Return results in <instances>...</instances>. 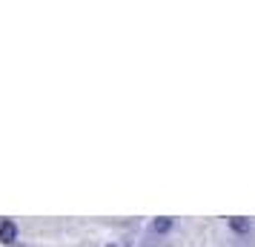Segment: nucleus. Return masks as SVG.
I'll return each mask as SVG.
<instances>
[{"instance_id":"nucleus-1","label":"nucleus","mask_w":255,"mask_h":247,"mask_svg":"<svg viewBox=\"0 0 255 247\" xmlns=\"http://www.w3.org/2000/svg\"><path fill=\"white\" fill-rule=\"evenodd\" d=\"M14 239H17V227H14V222H3L0 224V242L12 245Z\"/></svg>"},{"instance_id":"nucleus-2","label":"nucleus","mask_w":255,"mask_h":247,"mask_svg":"<svg viewBox=\"0 0 255 247\" xmlns=\"http://www.w3.org/2000/svg\"><path fill=\"white\" fill-rule=\"evenodd\" d=\"M230 224H232L235 233H250V222H247V219H238V216H235V219H230Z\"/></svg>"},{"instance_id":"nucleus-3","label":"nucleus","mask_w":255,"mask_h":247,"mask_svg":"<svg viewBox=\"0 0 255 247\" xmlns=\"http://www.w3.org/2000/svg\"><path fill=\"white\" fill-rule=\"evenodd\" d=\"M169 227H172V222L169 219H161V222H155V233H166Z\"/></svg>"},{"instance_id":"nucleus-4","label":"nucleus","mask_w":255,"mask_h":247,"mask_svg":"<svg viewBox=\"0 0 255 247\" xmlns=\"http://www.w3.org/2000/svg\"><path fill=\"white\" fill-rule=\"evenodd\" d=\"M109 247H115V245H109Z\"/></svg>"}]
</instances>
